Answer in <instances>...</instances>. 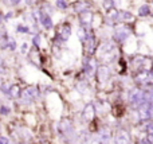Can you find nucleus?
I'll use <instances>...</instances> for the list:
<instances>
[{
  "mask_svg": "<svg viewBox=\"0 0 153 144\" xmlns=\"http://www.w3.org/2000/svg\"><path fill=\"white\" fill-rule=\"evenodd\" d=\"M145 101V92L141 90V89H137V90L132 92L130 94V104L134 108H138L140 105H143Z\"/></svg>",
  "mask_w": 153,
  "mask_h": 144,
  "instance_id": "obj_1",
  "label": "nucleus"
},
{
  "mask_svg": "<svg viewBox=\"0 0 153 144\" xmlns=\"http://www.w3.org/2000/svg\"><path fill=\"white\" fill-rule=\"evenodd\" d=\"M36 96H38V90L35 88H32V86L31 88L24 89V90L20 93L22 102H24V104H31V102L36 98Z\"/></svg>",
  "mask_w": 153,
  "mask_h": 144,
  "instance_id": "obj_2",
  "label": "nucleus"
},
{
  "mask_svg": "<svg viewBox=\"0 0 153 144\" xmlns=\"http://www.w3.org/2000/svg\"><path fill=\"white\" fill-rule=\"evenodd\" d=\"M130 37V28L126 26H120L116 28V32H114V38H116L117 42L122 43Z\"/></svg>",
  "mask_w": 153,
  "mask_h": 144,
  "instance_id": "obj_3",
  "label": "nucleus"
},
{
  "mask_svg": "<svg viewBox=\"0 0 153 144\" xmlns=\"http://www.w3.org/2000/svg\"><path fill=\"white\" fill-rule=\"evenodd\" d=\"M70 35H71V27H70L67 23L62 24V26L58 28V31H56V39L61 40V42H66V40L70 38Z\"/></svg>",
  "mask_w": 153,
  "mask_h": 144,
  "instance_id": "obj_4",
  "label": "nucleus"
},
{
  "mask_svg": "<svg viewBox=\"0 0 153 144\" xmlns=\"http://www.w3.org/2000/svg\"><path fill=\"white\" fill-rule=\"evenodd\" d=\"M39 20H40V24H42L46 30H51L54 27L53 19H51V16L48 15L46 11H40L39 12Z\"/></svg>",
  "mask_w": 153,
  "mask_h": 144,
  "instance_id": "obj_5",
  "label": "nucleus"
},
{
  "mask_svg": "<svg viewBox=\"0 0 153 144\" xmlns=\"http://www.w3.org/2000/svg\"><path fill=\"white\" fill-rule=\"evenodd\" d=\"M82 117H83V120L86 121V123H90V121L95 117V108H94V105H93V104H87L86 107H85L83 112H82Z\"/></svg>",
  "mask_w": 153,
  "mask_h": 144,
  "instance_id": "obj_6",
  "label": "nucleus"
},
{
  "mask_svg": "<svg viewBox=\"0 0 153 144\" xmlns=\"http://www.w3.org/2000/svg\"><path fill=\"white\" fill-rule=\"evenodd\" d=\"M59 129H61V132H63L66 136H73V134H74V127H73V124L70 123L69 120H63L61 124H59Z\"/></svg>",
  "mask_w": 153,
  "mask_h": 144,
  "instance_id": "obj_7",
  "label": "nucleus"
},
{
  "mask_svg": "<svg viewBox=\"0 0 153 144\" xmlns=\"http://www.w3.org/2000/svg\"><path fill=\"white\" fill-rule=\"evenodd\" d=\"M116 144H130V136L125 129L120 131L116 137Z\"/></svg>",
  "mask_w": 153,
  "mask_h": 144,
  "instance_id": "obj_8",
  "label": "nucleus"
},
{
  "mask_svg": "<svg viewBox=\"0 0 153 144\" xmlns=\"http://www.w3.org/2000/svg\"><path fill=\"white\" fill-rule=\"evenodd\" d=\"M97 75L100 78L101 82H105V81L109 80L110 77V72H109V67L108 66H101L97 69Z\"/></svg>",
  "mask_w": 153,
  "mask_h": 144,
  "instance_id": "obj_9",
  "label": "nucleus"
},
{
  "mask_svg": "<svg viewBox=\"0 0 153 144\" xmlns=\"http://www.w3.org/2000/svg\"><path fill=\"white\" fill-rule=\"evenodd\" d=\"M149 104L151 102H144L143 105L138 107V113H140V117L141 120H148L149 117Z\"/></svg>",
  "mask_w": 153,
  "mask_h": 144,
  "instance_id": "obj_10",
  "label": "nucleus"
},
{
  "mask_svg": "<svg viewBox=\"0 0 153 144\" xmlns=\"http://www.w3.org/2000/svg\"><path fill=\"white\" fill-rule=\"evenodd\" d=\"M110 131H108V129H102V131L100 132V136H98V139L101 140L103 144H109V142H110Z\"/></svg>",
  "mask_w": 153,
  "mask_h": 144,
  "instance_id": "obj_11",
  "label": "nucleus"
},
{
  "mask_svg": "<svg viewBox=\"0 0 153 144\" xmlns=\"http://www.w3.org/2000/svg\"><path fill=\"white\" fill-rule=\"evenodd\" d=\"M95 69H97V67H95L94 61H91V59H89V58H87V62H86V63H85V72H86L89 75H91L93 73L95 72Z\"/></svg>",
  "mask_w": 153,
  "mask_h": 144,
  "instance_id": "obj_12",
  "label": "nucleus"
},
{
  "mask_svg": "<svg viewBox=\"0 0 153 144\" xmlns=\"http://www.w3.org/2000/svg\"><path fill=\"white\" fill-rule=\"evenodd\" d=\"M81 15V23L82 26H89L90 22H91V13L87 12V11H85V12L79 13Z\"/></svg>",
  "mask_w": 153,
  "mask_h": 144,
  "instance_id": "obj_13",
  "label": "nucleus"
},
{
  "mask_svg": "<svg viewBox=\"0 0 153 144\" xmlns=\"http://www.w3.org/2000/svg\"><path fill=\"white\" fill-rule=\"evenodd\" d=\"M117 20H120V22H130V20H133V15L130 12H118L117 13Z\"/></svg>",
  "mask_w": 153,
  "mask_h": 144,
  "instance_id": "obj_14",
  "label": "nucleus"
},
{
  "mask_svg": "<svg viewBox=\"0 0 153 144\" xmlns=\"http://www.w3.org/2000/svg\"><path fill=\"white\" fill-rule=\"evenodd\" d=\"M87 8H89V4H87L86 1H78L75 4V11L78 13H82V12H85V11H87Z\"/></svg>",
  "mask_w": 153,
  "mask_h": 144,
  "instance_id": "obj_15",
  "label": "nucleus"
},
{
  "mask_svg": "<svg viewBox=\"0 0 153 144\" xmlns=\"http://www.w3.org/2000/svg\"><path fill=\"white\" fill-rule=\"evenodd\" d=\"M149 13H151V7H149V5L144 4L138 8V15L140 16H148Z\"/></svg>",
  "mask_w": 153,
  "mask_h": 144,
  "instance_id": "obj_16",
  "label": "nucleus"
},
{
  "mask_svg": "<svg viewBox=\"0 0 153 144\" xmlns=\"http://www.w3.org/2000/svg\"><path fill=\"white\" fill-rule=\"evenodd\" d=\"M20 89L18 88V86H11V89H10V94L11 96H13V97H19L20 96Z\"/></svg>",
  "mask_w": 153,
  "mask_h": 144,
  "instance_id": "obj_17",
  "label": "nucleus"
},
{
  "mask_svg": "<svg viewBox=\"0 0 153 144\" xmlns=\"http://www.w3.org/2000/svg\"><path fill=\"white\" fill-rule=\"evenodd\" d=\"M55 5L61 10H66L67 8V1L66 0H55Z\"/></svg>",
  "mask_w": 153,
  "mask_h": 144,
  "instance_id": "obj_18",
  "label": "nucleus"
},
{
  "mask_svg": "<svg viewBox=\"0 0 153 144\" xmlns=\"http://www.w3.org/2000/svg\"><path fill=\"white\" fill-rule=\"evenodd\" d=\"M40 42H42V37H40V35H35V37L32 38V45H34L35 47H39Z\"/></svg>",
  "mask_w": 153,
  "mask_h": 144,
  "instance_id": "obj_19",
  "label": "nucleus"
},
{
  "mask_svg": "<svg viewBox=\"0 0 153 144\" xmlns=\"http://www.w3.org/2000/svg\"><path fill=\"white\" fill-rule=\"evenodd\" d=\"M103 3H105L103 5H105V8H106L108 11H110V10H113V8H114V3H113V0H105Z\"/></svg>",
  "mask_w": 153,
  "mask_h": 144,
  "instance_id": "obj_20",
  "label": "nucleus"
},
{
  "mask_svg": "<svg viewBox=\"0 0 153 144\" xmlns=\"http://www.w3.org/2000/svg\"><path fill=\"white\" fill-rule=\"evenodd\" d=\"M18 31L19 32H24V34H27V32L30 31V28L27 26H24V24H19L18 26Z\"/></svg>",
  "mask_w": 153,
  "mask_h": 144,
  "instance_id": "obj_21",
  "label": "nucleus"
},
{
  "mask_svg": "<svg viewBox=\"0 0 153 144\" xmlns=\"http://www.w3.org/2000/svg\"><path fill=\"white\" fill-rule=\"evenodd\" d=\"M8 48L10 50H16V42H15V39H8Z\"/></svg>",
  "mask_w": 153,
  "mask_h": 144,
  "instance_id": "obj_22",
  "label": "nucleus"
},
{
  "mask_svg": "<svg viewBox=\"0 0 153 144\" xmlns=\"http://www.w3.org/2000/svg\"><path fill=\"white\" fill-rule=\"evenodd\" d=\"M146 131H148V134L151 135V136H153V121L148 124V127H146Z\"/></svg>",
  "mask_w": 153,
  "mask_h": 144,
  "instance_id": "obj_23",
  "label": "nucleus"
},
{
  "mask_svg": "<svg viewBox=\"0 0 153 144\" xmlns=\"http://www.w3.org/2000/svg\"><path fill=\"white\" fill-rule=\"evenodd\" d=\"M0 113H3V115H8V113H10V109L5 108V107H3V108H0Z\"/></svg>",
  "mask_w": 153,
  "mask_h": 144,
  "instance_id": "obj_24",
  "label": "nucleus"
},
{
  "mask_svg": "<svg viewBox=\"0 0 153 144\" xmlns=\"http://www.w3.org/2000/svg\"><path fill=\"white\" fill-rule=\"evenodd\" d=\"M8 143H10V140H8L7 137L0 136V144H8Z\"/></svg>",
  "mask_w": 153,
  "mask_h": 144,
  "instance_id": "obj_25",
  "label": "nucleus"
},
{
  "mask_svg": "<svg viewBox=\"0 0 153 144\" xmlns=\"http://www.w3.org/2000/svg\"><path fill=\"white\" fill-rule=\"evenodd\" d=\"M149 117L153 119V102L149 104Z\"/></svg>",
  "mask_w": 153,
  "mask_h": 144,
  "instance_id": "obj_26",
  "label": "nucleus"
},
{
  "mask_svg": "<svg viewBox=\"0 0 153 144\" xmlns=\"http://www.w3.org/2000/svg\"><path fill=\"white\" fill-rule=\"evenodd\" d=\"M27 48H28V45H27V43H23V45H22V48H20L22 54H23V53H26V51H27Z\"/></svg>",
  "mask_w": 153,
  "mask_h": 144,
  "instance_id": "obj_27",
  "label": "nucleus"
},
{
  "mask_svg": "<svg viewBox=\"0 0 153 144\" xmlns=\"http://www.w3.org/2000/svg\"><path fill=\"white\" fill-rule=\"evenodd\" d=\"M5 1H7V4L15 5V4H18V3H20V0H5Z\"/></svg>",
  "mask_w": 153,
  "mask_h": 144,
  "instance_id": "obj_28",
  "label": "nucleus"
},
{
  "mask_svg": "<svg viewBox=\"0 0 153 144\" xmlns=\"http://www.w3.org/2000/svg\"><path fill=\"white\" fill-rule=\"evenodd\" d=\"M4 67H5V66H4V61H3L1 57H0V70H3V72H4V70H5Z\"/></svg>",
  "mask_w": 153,
  "mask_h": 144,
  "instance_id": "obj_29",
  "label": "nucleus"
},
{
  "mask_svg": "<svg viewBox=\"0 0 153 144\" xmlns=\"http://www.w3.org/2000/svg\"><path fill=\"white\" fill-rule=\"evenodd\" d=\"M140 144H152V143L149 142V139H143L140 140Z\"/></svg>",
  "mask_w": 153,
  "mask_h": 144,
  "instance_id": "obj_30",
  "label": "nucleus"
},
{
  "mask_svg": "<svg viewBox=\"0 0 153 144\" xmlns=\"http://www.w3.org/2000/svg\"><path fill=\"white\" fill-rule=\"evenodd\" d=\"M12 16H13V15H12V12H8V15L5 16V19H11V18H12Z\"/></svg>",
  "mask_w": 153,
  "mask_h": 144,
  "instance_id": "obj_31",
  "label": "nucleus"
},
{
  "mask_svg": "<svg viewBox=\"0 0 153 144\" xmlns=\"http://www.w3.org/2000/svg\"><path fill=\"white\" fill-rule=\"evenodd\" d=\"M1 18H3V16H1V15H0V24H1Z\"/></svg>",
  "mask_w": 153,
  "mask_h": 144,
  "instance_id": "obj_32",
  "label": "nucleus"
},
{
  "mask_svg": "<svg viewBox=\"0 0 153 144\" xmlns=\"http://www.w3.org/2000/svg\"><path fill=\"white\" fill-rule=\"evenodd\" d=\"M23 144H26V143H23Z\"/></svg>",
  "mask_w": 153,
  "mask_h": 144,
  "instance_id": "obj_33",
  "label": "nucleus"
}]
</instances>
